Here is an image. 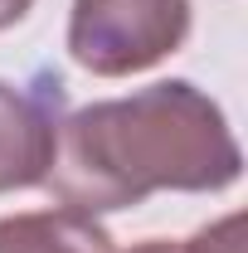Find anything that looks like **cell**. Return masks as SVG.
<instances>
[{"label":"cell","mask_w":248,"mask_h":253,"mask_svg":"<svg viewBox=\"0 0 248 253\" xmlns=\"http://www.w3.org/2000/svg\"><path fill=\"white\" fill-rule=\"evenodd\" d=\"M54 136H59V122L49 102L0 78V195L44 185L54 161Z\"/></svg>","instance_id":"cell-3"},{"label":"cell","mask_w":248,"mask_h":253,"mask_svg":"<svg viewBox=\"0 0 248 253\" xmlns=\"http://www.w3.org/2000/svg\"><path fill=\"white\" fill-rule=\"evenodd\" d=\"M0 253H112V234L78 210H30L0 219Z\"/></svg>","instance_id":"cell-4"},{"label":"cell","mask_w":248,"mask_h":253,"mask_svg":"<svg viewBox=\"0 0 248 253\" xmlns=\"http://www.w3.org/2000/svg\"><path fill=\"white\" fill-rule=\"evenodd\" d=\"M244 170L239 136L214 97L185 78L151 83L68 112L54 136L44 185L63 210L112 214L156 190H229Z\"/></svg>","instance_id":"cell-1"},{"label":"cell","mask_w":248,"mask_h":253,"mask_svg":"<svg viewBox=\"0 0 248 253\" xmlns=\"http://www.w3.org/2000/svg\"><path fill=\"white\" fill-rule=\"evenodd\" d=\"M126 253H180V244H175V239H146V244H136V249H126Z\"/></svg>","instance_id":"cell-7"},{"label":"cell","mask_w":248,"mask_h":253,"mask_svg":"<svg viewBox=\"0 0 248 253\" xmlns=\"http://www.w3.org/2000/svg\"><path fill=\"white\" fill-rule=\"evenodd\" d=\"M190 0H73L68 59L93 78H131L190 39Z\"/></svg>","instance_id":"cell-2"},{"label":"cell","mask_w":248,"mask_h":253,"mask_svg":"<svg viewBox=\"0 0 248 253\" xmlns=\"http://www.w3.org/2000/svg\"><path fill=\"white\" fill-rule=\"evenodd\" d=\"M180 253H244V214H224V219L205 224Z\"/></svg>","instance_id":"cell-5"},{"label":"cell","mask_w":248,"mask_h":253,"mask_svg":"<svg viewBox=\"0 0 248 253\" xmlns=\"http://www.w3.org/2000/svg\"><path fill=\"white\" fill-rule=\"evenodd\" d=\"M30 10H34V0H0V30L20 25V20H25Z\"/></svg>","instance_id":"cell-6"}]
</instances>
